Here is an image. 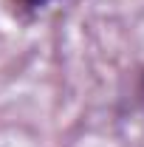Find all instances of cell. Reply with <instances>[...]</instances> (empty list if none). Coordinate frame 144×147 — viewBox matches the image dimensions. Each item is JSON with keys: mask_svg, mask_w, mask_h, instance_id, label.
<instances>
[{"mask_svg": "<svg viewBox=\"0 0 144 147\" xmlns=\"http://www.w3.org/2000/svg\"><path fill=\"white\" fill-rule=\"evenodd\" d=\"M23 9H40V6H45L48 0H17Z\"/></svg>", "mask_w": 144, "mask_h": 147, "instance_id": "obj_1", "label": "cell"}]
</instances>
